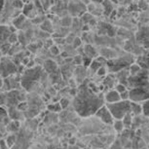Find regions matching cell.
Masks as SVG:
<instances>
[{
	"label": "cell",
	"instance_id": "cell-24",
	"mask_svg": "<svg viewBox=\"0 0 149 149\" xmlns=\"http://www.w3.org/2000/svg\"><path fill=\"white\" fill-rule=\"evenodd\" d=\"M71 24H72V19L71 18H68V17L63 18V21H61V26H68Z\"/></svg>",
	"mask_w": 149,
	"mask_h": 149
},
{
	"label": "cell",
	"instance_id": "cell-31",
	"mask_svg": "<svg viewBox=\"0 0 149 149\" xmlns=\"http://www.w3.org/2000/svg\"><path fill=\"white\" fill-rule=\"evenodd\" d=\"M75 63L77 64H81L82 63V58H81L80 56H77V57L75 58Z\"/></svg>",
	"mask_w": 149,
	"mask_h": 149
},
{
	"label": "cell",
	"instance_id": "cell-35",
	"mask_svg": "<svg viewBox=\"0 0 149 149\" xmlns=\"http://www.w3.org/2000/svg\"><path fill=\"white\" fill-rule=\"evenodd\" d=\"M88 30H89V27H88V26H83V31H88Z\"/></svg>",
	"mask_w": 149,
	"mask_h": 149
},
{
	"label": "cell",
	"instance_id": "cell-29",
	"mask_svg": "<svg viewBox=\"0 0 149 149\" xmlns=\"http://www.w3.org/2000/svg\"><path fill=\"white\" fill-rule=\"evenodd\" d=\"M73 43H74V47H79L81 45V39L76 37L74 39V42H73Z\"/></svg>",
	"mask_w": 149,
	"mask_h": 149
},
{
	"label": "cell",
	"instance_id": "cell-6",
	"mask_svg": "<svg viewBox=\"0 0 149 149\" xmlns=\"http://www.w3.org/2000/svg\"><path fill=\"white\" fill-rule=\"evenodd\" d=\"M95 117H97L98 119L102 120V122L104 123L105 125H113L114 124V121H115L114 118L105 104L102 105V107L98 109V110L95 112Z\"/></svg>",
	"mask_w": 149,
	"mask_h": 149
},
{
	"label": "cell",
	"instance_id": "cell-18",
	"mask_svg": "<svg viewBox=\"0 0 149 149\" xmlns=\"http://www.w3.org/2000/svg\"><path fill=\"white\" fill-rule=\"evenodd\" d=\"M141 105H142V114L149 117V100L143 102L141 103Z\"/></svg>",
	"mask_w": 149,
	"mask_h": 149
},
{
	"label": "cell",
	"instance_id": "cell-13",
	"mask_svg": "<svg viewBox=\"0 0 149 149\" xmlns=\"http://www.w3.org/2000/svg\"><path fill=\"white\" fill-rule=\"evenodd\" d=\"M6 129L9 132H17L19 129V121H12L7 125Z\"/></svg>",
	"mask_w": 149,
	"mask_h": 149
},
{
	"label": "cell",
	"instance_id": "cell-30",
	"mask_svg": "<svg viewBox=\"0 0 149 149\" xmlns=\"http://www.w3.org/2000/svg\"><path fill=\"white\" fill-rule=\"evenodd\" d=\"M51 52L53 53L54 55H58V53H60V51H58V49L56 46H52V48H51Z\"/></svg>",
	"mask_w": 149,
	"mask_h": 149
},
{
	"label": "cell",
	"instance_id": "cell-3",
	"mask_svg": "<svg viewBox=\"0 0 149 149\" xmlns=\"http://www.w3.org/2000/svg\"><path fill=\"white\" fill-rule=\"evenodd\" d=\"M114 120H123L127 114L131 113L130 100H120L115 103H105Z\"/></svg>",
	"mask_w": 149,
	"mask_h": 149
},
{
	"label": "cell",
	"instance_id": "cell-7",
	"mask_svg": "<svg viewBox=\"0 0 149 149\" xmlns=\"http://www.w3.org/2000/svg\"><path fill=\"white\" fill-rule=\"evenodd\" d=\"M22 14L26 16L27 19H35L36 17L38 16V12H37V10H36V7L33 2L24 4V8H22Z\"/></svg>",
	"mask_w": 149,
	"mask_h": 149
},
{
	"label": "cell",
	"instance_id": "cell-21",
	"mask_svg": "<svg viewBox=\"0 0 149 149\" xmlns=\"http://www.w3.org/2000/svg\"><path fill=\"white\" fill-rule=\"evenodd\" d=\"M123 123L126 127H129V126L132 124V116H131V113H129L126 115L125 117L123 118Z\"/></svg>",
	"mask_w": 149,
	"mask_h": 149
},
{
	"label": "cell",
	"instance_id": "cell-23",
	"mask_svg": "<svg viewBox=\"0 0 149 149\" xmlns=\"http://www.w3.org/2000/svg\"><path fill=\"white\" fill-rule=\"evenodd\" d=\"M120 97H121V100H130V91L129 90L125 91L122 94H120Z\"/></svg>",
	"mask_w": 149,
	"mask_h": 149
},
{
	"label": "cell",
	"instance_id": "cell-2",
	"mask_svg": "<svg viewBox=\"0 0 149 149\" xmlns=\"http://www.w3.org/2000/svg\"><path fill=\"white\" fill-rule=\"evenodd\" d=\"M24 6V3L22 0H5L4 9L3 13H2L0 24L8 26V22H10L12 24L13 19L22 14Z\"/></svg>",
	"mask_w": 149,
	"mask_h": 149
},
{
	"label": "cell",
	"instance_id": "cell-33",
	"mask_svg": "<svg viewBox=\"0 0 149 149\" xmlns=\"http://www.w3.org/2000/svg\"><path fill=\"white\" fill-rule=\"evenodd\" d=\"M22 2H24V4H26V3H31V2H34L35 0H22Z\"/></svg>",
	"mask_w": 149,
	"mask_h": 149
},
{
	"label": "cell",
	"instance_id": "cell-32",
	"mask_svg": "<svg viewBox=\"0 0 149 149\" xmlns=\"http://www.w3.org/2000/svg\"><path fill=\"white\" fill-rule=\"evenodd\" d=\"M3 84H4V78L0 76V90H2V87H3Z\"/></svg>",
	"mask_w": 149,
	"mask_h": 149
},
{
	"label": "cell",
	"instance_id": "cell-15",
	"mask_svg": "<svg viewBox=\"0 0 149 149\" xmlns=\"http://www.w3.org/2000/svg\"><path fill=\"white\" fill-rule=\"evenodd\" d=\"M85 52L91 58L93 57H95V56H97V51L95 50V48L90 46V45H87V46L85 47Z\"/></svg>",
	"mask_w": 149,
	"mask_h": 149
},
{
	"label": "cell",
	"instance_id": "cell-12",
	"mask_svg": "<svg viewBox=\"0 0 149 149\" xmlns=\"http://www.w3.org/2000/svg\"><path fill=\"white\" fill-rule=\"evenodd\" d=\"M131 113L134 115H139L142 113V105L139 102H131Z\"/></svg>",
	"mask_w": 149,
	"mask_h": 149
},
{
	"label": "cell",
	"instance_id": "cell-22",
	"mask_svg": "<svg viewBox=\"0 0 149 149\" xmlns=\"http://www.w3.org/2000/svg\"><path fill=\"white\" fill-rule=\"evenodd\" d=\"M115 90L119 93V94H122L125 91H127V88H126V86L124 85V84H117L116 87H115Z\"/></svg>",
	"mask_w": 149,
	"mask_h": 149
},
{
	"label": "cell",
	"instance_id": "cell-9",
	"mask_svg": "<svg viewBox=\"0 0 149 149\" xmlns=\"http://www.w3.org/2000/svg\"><path fill=\"white\" fill-rule=\"evenodd\" d=\"M121 100L120 94L116 90H110L104 95V102L105 103H115Z\"/></svg>",
	"mask_w": 149,
	"mask_h": 149
},
{
	"label": "cell",
	"instance_id": "cell-34",
	"mask_svg": "<svg viewBox=\"0 0 149 149\" xmlns=\"http://www.w3.org/2000/svg\"><path fill=\"white\" fill-rule=\"evenodd\" d=\"M93 2H95V3H102L104 0H92Z\"/></svg>",
	"mask_w": 149,
	"mask_h": 149
},
{
	"label": "cell",
	"instance_id": "cell-11",
	"mask_svg": "<svg viewBox=\"0 0 149 149\" xmlns=\"http://www.w3.org/2000/svg\"><path fill=\"white\" fill-rule=\"evenodd\" d=\"M26 19H27L26 17L24 15H22V14H21V15H19L18 17H16V18L13 19V22L11 24L15 26L17 29H22V27L24 26V24L26 22Z\"/></svg>",
	"mask_w": 149,
	"mask_h": 149
},
{
	"label": "cell",
	"instance_id": "cell-4",
	"mask_svg": "<svg viewBox=\"0 0 149 149\" xmlns=\"http://www.w3.org/2000/svg\"><path fill=\"white\" fill-rule=\"evenodd\" d=\"M18 72V64L15 63L14 60L8 56H2L0 60V76L5 79V78L17 74Z\"/></svg>",
	"mask_w": 149,
	"mask_h": 149
},
{
	"label": "cell",
	"instance_id": "cell-25",
	"mask_svg": "<svg viewBox=\"0 0 149 149\" xmlns=\"http://www.w3.org/2000/svg\"><path fill=\"white\" fill-rule=\"evenodd\" d=\"M60 103H61V108L63 109H65L67 106H68V104H69V100H66V98H63V100H61L60 102Z\"/></svg>",
	"mask_w": 149,
	"mask_h": 149
},
{
	"label": "cell",
	"instance_id": "cell-27",
	"mask_svg": "<svg viewBox=\"0 0 149 149\" xmlns=\"http://www.w3.org/2000/svg\"><path fill=\"white\" fill-rule=\"evenodd\" d=\"M97 75H100V76H103V75H105V73H106V69H105V67L104 66H102L100 69L97 71Z\"/></svg>",
	"mask_w": 149,
	"mask_h": 149
},
{
	"label": "cell",
	"instance_id": "cell-8",
	"mask_svg": "<svg viewBox=\"0 0 149 149\" xmlns=\"http://www.w3.org/2000/svg\"><path fill=\"white\" fill-rule=\"evenodd\" d=\"M12 32L9 29V26H4L0 24V48H1L5 43L9 42V38Z\"/></svg>",
	"mask_w": 149,
	"mask_h": 149
},
{
	"label": "cell",
	"instance_id": "cell-19",
	"mask_svg": "<svg viewBox=\"0 0 149 149\" xmlns=\"http://www.w3.org/2000/svg\"><path fill=\"white\" fill-rule=\"evenodd\" d=\"M48 109L53 112H58L63 108H61V103H53V104L48 105Z\"/></svg>",
	"mask_w": 149,
	"mask_h": 149
},
{
	"label": "cell",
	"instance_id": "cell-20",
	"mask_svg": "<svg viewBox=\"0 0 149 149\" xmlns=\"http://www.w3.org/2000/svg\"><path fill=\"white\" fill-rule=\"evenodd\" d=\"M15 141H16V136H15V134H10V136H7L6 142H7L8 146H9V148L12 147V145L15 143Z\"/></svg>",
	"mask_w": 149,
	"mask_h": 149
},
{
	"label": "cell",
	"instance_id": "cell-14",
	"mask_svg": "<svg viewBox=\"0 0 149 149\" xmlns=\"http://www.w3.org/2000/svg\"><path fill=\"white\" fill-rule=\"evenodd\" d=\"M113 127L115 129V131L118 132V133L122 132L124 127H125V125H124V123H123V120H115L114 124H113Z\"/></svg>",
	"mask_w": 149,
	"mask_h": 149
},
{
	"label": "cell",
	"instance_id": "cell-1",
	"mask_svg": "<svg viewBox=\"0 0 149 149\" xmlns=\"http://www.w3.org/2000/svg\"><path fill=\"white\" fill-rule=\"evenodd\" d=\"M104 104V97L95 94L86 85L80 86L73 102L75 110L82 117L95 114V112Z\"/></svg>",
	"mask_w": 149,
	"mask_h": 149
},
{
	"label": "cell",
	"instance_id": "cell-26",
	"mask_svg": "<svg viewBox=\"0 0 149 149\" xmlns=\"http://www.w3.org/2000/svg\"><path fill=\"white\" fill-rule=\"evenodd\" d=\"M0 149H9V146H8L6 139H0Z\"/></svg>",
	"mask_w": 149,
	"mask_h": 149
},
{
	"label": "cell",
	"instance_id": "cell-16",
	"mask_svg": "<svg viewBox=\"0 0 149 149\" xmlns=\"http://www.w3.org/2000/svg\"><path fill=\"white\" fill-rule=\"evenodd\" d=\"M7 104V93L3 90H0V106H5Z\"/></svg>",
	"mask_w": 149,
	"mask_h": 149
},
{
	"label": "cell",
	"instance_id": "cell-5",
	"mask_svg": "<svg viewBox=\"0 0 149 149\" xmlns=\"http://www.w3.org/2000/svg\"><path fill=\"white\" fill-rule=\"evenodd\" d=\"M149 100V86H139L130 90V102H143Z\"/></svg>",
	"mask_w": 149,
	"mask_h": 149
},
{
	"label": "cell",
	"instance_id": "cell-17",
	"mask_svg": "<svg viewBox=\"0 0 149 149\" xmlns=\"http://www.w3.org/2000/svg\"><path fill=\"white\" fill-rule=\"evenodd\" d=\"M140 71V66L139 65V64H132L131 67H130V72L132 74V76H136V75Z\"/></svg>",
	"mask_w": 149,
	"mask_h": 149
},
{
	"label": "cell",
	"instance_id": "cell-28",
	"mask_svg": "<svg viewBox=\"0 0 149 149\" xmlns=\"http://www.w3.org/2000/svg\"><path fill=\"white\" fill-rule=\"evenodd\" d=\"M4 4H5V0H0V22H1V17H2V13H3Z\"/></svg>",
	"mask_w": 149,
	"mask_h": 149
},
{
	"label": "cell",
	"instance_id": "cell-10",
	"mask_svg": "<svg viewBox=\"0 0 149 149\" xmlns=\"http://www.w3.org/2000/svg\"><path fill=\"white\" fill-rule=\"evenodd\" d=\"M9 115H8V111L4 106H0V126H3L6 128L7 125L9 124Z\"/></svg>",
	"mask_w": 149,
	"mask_h": 149
}]
</instances>
